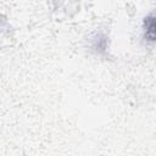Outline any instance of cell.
<instances>
[{
    "label": "cell",
    "instance_id": "2",
    "mask_svg": "<svg viewBox=\"0 0 156 156\" xmlns=\"http://www.w3.org/2000/svg\"><path fill=\"white\" fill-rule=\"evenodd\" d=\"M93 48L96 51H104L106 49V37L102 35V34H96L95 38H94Z\"/></svg>",
    "mask_w": 156,
    "mask_h": 156
},
{
    "label": "cell",
    "instance_id": "1",
    "mask_svg": "<svg viewBox=\"0 0 156 156\" xmlns=\"http://www.w3.org/2000/svg\"><path fill=\"white\" fill-rule=\"evenodd\" d=\"M143 39L146 44H152L155 41V17L152 13L145 17L143 24Z\"/></svg>",
    "mask_w": 156,
    "mask_h": 156
}]
</instances>
